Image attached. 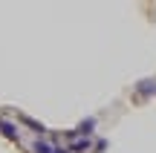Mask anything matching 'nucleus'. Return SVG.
<instances>
[{
    "mask_svg": "<svg viewBox=\"0 0 156 153\" xmlns=\"http://www.w3.org/2000/svg\"><path fill=\"white\" fill-rule=\"evenodd\" d=\"M95 130V119H84L81 124H78V130H75V136H84V139H90V133Z\"/></svg>",
    "mask_w": 156,
    "mask_h": 153,
    "instance_id": "1",
    "label": "nucleus"
},
{
    "mask_svg": "<svg viewBox=\"0 0 156 153\" xmlns=\"http://www.w3.org/2000/svg\"><path fill=\"white\" fill-rule=\"evenodd\" d=\"M69 150H73V153H87L90 150V139H75Z\"/></svg>",
    "mask_w": 156,
    "mask_h": 153,
    "instance_id": "2",
    "label": "nucleus"
},
{
    "mask_svg": "<svg viewBox=\"0 0 156 153\" xmlns=\"http://www.w3.org/2000/svg\"><path fill=\"white\" fill-rule=\"evenodd\" d=\"M0 130H3V136H6V139H17V130H15V127H12L6 119H0Z\"/></svg>",
    "mask_w": 156,
    "mask_h": 153,
    "instance_id": "3",
    "label": "nucleus"
},
{
    "mask_svg": "<svg viewBox=\"0 0 156 153\" xmlns=\"http://www.w3.org/2000/svg\"><path fill=\"white\" fill-rule=\"evenodd\" d=\"M139 92H142V96H153V92H156V81H142Z\"/></svg>",
    "mask_w": 156,
    "mask_h": 153,
    "instance_id": "4",
    "label": "nucleus"
},
{
    "mask_svg": "<svg viewBox=\"0 0 156 153\" xmlns=\"http://www.w3.org/2000/svg\"><path fill=\"white\" fill-rule=\"evenodd\" d=\"M32 148H35V153H52V144H49V142H44V139H38Z\"/></svg>",
    "mask_w": 156,
    "mask_h": 153,
    "instance_id": "5",
    "label": "nucleus"
},
{
    "mask_svg": "<svg viewBox=\"0 0 156 153\" xmlns=\"http://www.w3.org/2000/svg\"><path fill=\"white\" fill-rule=\"evenodd\" d=\"M52 153H69L67 148H52Z\"/></svg>",
    "mask_w": 156,
    "mask_h": 153,
    "instance_id": "6",
    "label": "nucleus"
}]
</instances>
